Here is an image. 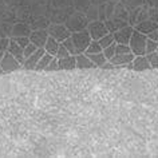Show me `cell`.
<instances>
[{
    "mask_svg": "<svg viewBox=\"0 0 158 158\" xmlns=\"http://www.w3.org/2000/svg\"><path fill=\"white\" fill-rule=\"evenodd\" d=\"M90 20L87 19L85 12H81V11H75L67 18V20L64 22V24L67 26V28L73 32H79V31L87 30Z\"/></svg>",
    "mask_w": 158,
    "mask_h": 158,
    "instance_id": "obj_1",
    "label": "cell"
},
{
    "mask_svg": "<svg viewBox=\"0 0 158 158\" xmlns=\"http://www.w3.org/2000/svg\"><path fill=\"white\" fill-rule=\"evenodd\" d=\"M146 43H148V35L134 30L133 36L129 43L130 48H131V52L135 55V56H138V55H146Z\"/></svg>",
    "mask_w": 158,
    "mask_h": 158,
    "instance_id": "obj_2",
    "label": "cell"
},
{
    "mask_svg": "<svg viewBox=\"0 0 158 158\" xmlns=\"http://www.w3.org/2000/svg\"><path fill=\"white\" fill-rule=\"evenodd\" d=\"M71 38L74 40V44L77 47L78 52L82 54V52H86L87 47L90 46L91 43V35L89 34L87 30H83V31H79V32H73L71 34Z\"/></svg>",
    "mask_w": 158,
    "mask_h": 158,
    "instance_id": "obj_3",
    "label": "cell"
},
{
    "mask_svg": "<svg viewBox=\"0 0 158 158\" xmlns=\"http://www.w3.org/2000/svg\"><path fill=\"white\" fill-rule=\"evenodd\" d=\"M47 31H48L50 36L55 38L60 43H63L67 38L71 36V31L67 28V26L64 23H51L50 27L47 28Z\"/></svg>",
    "mask_w": 158,
    "mask_h": 158,
    "instance_id": "obj_4",
    "label": "cell"
},
{
    "mask_svg": "<svg viewBox=\"0 0 158 158\" xmlns=\"http://www.w3.org/2000/svg\"><path fill=\"white\" fill-rule=\"evenodd\" d=\"M0 67L3 69L4 74H8V73H14V71L22 70L23 69V64L14 56L12 54L7 51L6 55H4V58H3V60L0 62Z\"/></svg>",
    "mask_w": 158,
    "mask_h": 158,
    "instance_id": "obj_5",
    "label": "cell"
},
{
    "mask_svg": "<svg viewBox=\"0 0 158 158\" xmlns=\"http://www.w3.org/2000/svg\"><path fill=\"white\" fill-rule=\"evenodd\" d=\"M87 31H89V34L91 35L93 40H99L101 38H103L105 35L109 34V30L106 28L105 22H102V20L90 22L87 26Z\"/></svg>",
    "mask_w": 158,
    "mask_h": 158,
    "instance_id": "obj_6",
    "label": "cell"
},
{
    "mask_svg": "<svg viewBox=\"0 0 158 158\" xmlns=\"http://www.w3.org/2000/svg\"><path fill=\"white\" fill-rule=\"evenodd\" d=\"M31 27L32 31H36V30H47L51 24V20L48 16L46 15H31V18L28 19L27 22Z\"/></svg>",
    "mask_w": 158,
    "mask_h": 158,
    "instance_id": "obj_7",
    "label": "cell"
},
{
    "mask_svg": "<svg viewBox=\"0 0 158 158\" xmlns=\"http://www.w3.org/2000/svg\"><path fill=\"white\" fill-rule=\"evenodd\" d=\"M134 26L131 24H127L126 27H122L118 31H115L113 35H114V39L118 44H129L130 43V39L133 36V32H134Z\"/></svg>",
    "mask_w": 158,
    "mask_h": 158,
    "instance_id": "obj_8",
    "label": "cell"
},
{
    "mask_svg": "<svg viewBox=\"0 0 158 158\" xmlns=\"http://www.w3.org/2000/svg\"><path fill=\"white\" fill-rule=\"evenodd\" d=\"M44 48H38L32 55H30L28 58H26V60L24 63H23V69L24 70H28V71H32L36 69V64H38V62L40 60V58L44 55Z\"/></svg>",
    "mask_w": 158,
    "mask_h": 158,
    "instance_id": "obj_9",
    "label": "cell"
},
{
    "mask_svg": "<svg viewBox=\"0 0 158 158\" xmlns=\"http://www.w3.org/2000/svg\"><path fill=\"white\" fill-rule=\"evenodd\" d=\"M48 36L50 35H48V31L47 30H36V31H32V32H31L30 40L36 47H39V48H43Z\"/></svg>",
    "mask_w": 158,
    "mask_h": 158,
    "instance_id": "obj_10",
    "label": "cell"
},
{
    "mask_svg": "<svg viewBox=\"0 0 158 158\" xmlns=\"http://www.w3.org/2000/svg\"><path fill=\"white\" fill-rule=\"evenodd\" d=\"M32 30L28 23L24 22H19L16 24H14L12 28V34H11V38H18V36H30Z\"/></svg>",
    "mask_w": 158,
    "mask_h": 158,
    "instance_id": "obj_11",
    "label": "cell"
},
{
    "mask_svg": "<svg viewBox=\"0 0 158 158\" xmlns=\"http://www.w3.org/2000/svg\"><path fill=\"white\" fill-rule=\"evenodd\" d=\"M133 70L134 71H148L152 70V64H150L149 59L146 55H138L133 60Z\"/></svg>",
    "mask_w": 158,
    "mask_h": 158,
    "instance_id": "obj_12",
    "label": "cell"
},
{
    "mask_svg": "<svg viewBox=\"0 0 158 158\" xmlns=\"http://www.w3.org/2000/svg\"><path fill=\"white\" fill-rule=\"evenodd\" d=\"M105 24H106V28L109 30V32L110 34H114L115 31H118L119 28H122V27H126L129 24V22L127 20H123V19H118V18H110L107 19V20L105 22Z\"/></svg>",
    "mask_w": 158,
    "mask_h": 158,
    "instance_id": "obj_13",
    "label": "cell"
},
{
    "mask_svg": "<svg viewBox=\"0 0 158 158\" xmlns=\"http://www.w3.org/2000/svg\"><path fill=\"white\" fill-rule=\"evenodd\" d=\"M134 28H135L137 31H139V32H142V34H145V35H149L150 32H153L154 30L158 28V23L150 20V19H146V20L135 24Z\"/></svg>",
    "mask_w": 158,
    "mask_h": 158,
    "instance_id": "obj_14",
    "label": "cell"
},
{
    "mask_svg": "<svg viewBox=\"0 0 158 158\" xmlns=\"http://www.w3.org/2000/svg\"><path fill=\"white\" fill-rule=\"evenodd\" d=\"M95 63H94L91 59L89 58L87 54L82 52V54H78L77 55V69L79 70H86V69H94Z\"/></svg>",
    "mask_w": 158,
    "mask_h": 158,
    "instance_id": "obj_15",
    "label": "cell"
},
{
    "mask_svg": "<svg viewBox=\"0 0 158 158\" xmlns=\"http://www.w3.org/2000/svg\"><path fill=\"white\" fill-rule=\"evenodd\" d=\"M77 69V55H70L67 58L59 59V70L71 71Z\"/></svg>",
    "mask_w": 158,
    "mask_h": 158,
    "instance_id": "obj_16",
    "label": "cell"
},
{
    "mask_svg": "<svg viewBox=\"0 0 158 158\" xmlns=\"http://www.w3.org/2000/svg\"><path fill=\"white\" fill-rule=\"evenodd\" d=\"M8 52L12 54L14 56L22 63V64L24 63V60H26V58H24V48L19 46L12 38H11V43H10V47H8Z\"/></svg>",
    "mask_w": 158,
    "mask_h": 158,
    "instance_id": "obj_17",
    "label": "cell"
},
{
    "mask_svg": "<svg viewBox=\"0 0 158 158\" xmlns=\"http://www.w3.org/2000/svg\"><path fill=\"white\" fill-rule=\"evenodd\" d=\"M59 47H60V42L56 40V39L52 38V36H48V39H47V42H46V44H44L43 48H44L46 52L51 54L52 56H56Z\"/></svg>",
    "mask_w": 158,
    "mask_h": 158,
    "instance_id": "obj_18",
    "label": "cell"
},
{
    "mask_svg": "<svg viewBox=\"0 0 158 158\" xmlns=\"http://www.w3.org/2000/svg\"><path fill=\"white\" fill-rule=\"evenodd\" d=\"M2 22H8V23H12V24L19 23L16 18V12H15V8L12 6H8L2 12Z\"/></svg>",
    "mask_w": 158,
    "mask_h": 158,
    "instance_id": "obj_19",
    "label": "cell"
},
{
    "mask_svg": "<svg viewBox=\"0 0 158 158\" xmlns=\"http://www.w3.org/2000/svg\"><path fill=\"white\" fill-rule=\"evenodd\" d=\"M114 18H118V19H123V20H127L129 22V10L122 4L121 2H118L115 4V8H114V14H113Z\"/></svg>",
    "mask_w": 158,
    "mask_h": 158,
    "instance_id": "obj_20",
    "label": "cell"
},
{
    "mask_svg": "<svg viewBox=\"0 0 158 158\" xmlns=\"http://www.w3.org/2000/svg\"><path fill=\"white\" fill-rule=\"evenodd\" d=\"M54 59V56L48 52H44V55L40 58V60L38 62V64H36V69H35V71H46L47 69V66L50 64V62Z\"/></svg>",
    "mask_w": 158,
    "mask_h": 158,
    "instance_id": "obj_21",
    "label": "cell"
},
{
    "mask_svg": "<svg viewBox=\"0 0 158 158\" xmlns=\"http://www.w3.org/2000/svg\"><path fill=\"white\" fill-rule=\"evenodd\" d=\"M87 55H89V58L91 59L94 63H95V66L99 67V69L105 64L106 62H107V58L105 56L103 51H102V52H98V54H87Z\"/></svg>",
    "mask_w": 158,
    "mask_h": 158,
    "instance_id": "obj_22",
    "label": "cell"
},
{
    "mask_svg": "<svg viewBox=\"0 0 158 158\" xmlns=\"http://www.w3.org/2000/svg\"><path fill=\"white\" fill-rule=\"evenodd\" d=\"M12 28L14 24L8 22H2L0 23V38H11V34H12Z\"/></svg>",
    "mask_w": 158,
    "mask_h": 158,
    "instance_id": "obj_23",
    "label": "cell"
},
{
    "mask_svg": "<svg viewBox=\"0 0 158 158\" xmlns=\"http://www.w3.org/2000/svg\"><path fill=\"white\" fill-rule=\"evenodd\" d=\"M119 2L129 11H131L134 8H138V7H142V6L146 4V0H119Z\"/></svg>",
    "mask_w": 158,
    "mask_h": 158,
    "instance_id": "obj_24",
    "label": "cell"
},
{
    "mask_svg": "<svg viewBox=\"0 0 158 158\" xmlns=\"http://www.w3.org/2000/svg\"><path fill=\"white\" fill-rule=\"evenodd\" d=\"M74 2V7L77 11H81V12H87V10L91 6V0H73Z\"/></svg>",
    "mask_w": 158,
    "mask_h": 158,
    "instance_id": "obj_25",
    "label": "cell"
},
{
    "mask_svg": "<svg viewBox=\"0 0 158 158\" xmlns=\"http://www.w3.org/2000/svg\"><path fill=\"white\" fill-rule=\"evenodd\" d=\"M86 16H87V19L90 22L99 20V11H98V6H94V4L90 6V8L87 10V12H86Z\"/></svg>",
    "mask_w": 158,
    "mask_h": 158,
    "instance_id": "obj_26",
    "label": "cell"
},
{
    "mask_svg": "<svg viewBox=\"0 0 158 158\" xmlns=\"http://www.w3.org/2000/svg\"><path fill=\"white\" fill-rule=\"evenodd\" d=\"M102 51H103V48H102V46L99 44V42L91 40V43H90V46L87 47L85 54H98V52H102Z\"/></svg>",
    "mask_w": 158,
    "mask_h": 158,
    "instance_id": "obj_27",
    "label": "cell"
},
{
    "mask_svg": "<svg viewBox=\"0 0 158 158\" xmlns=\"http://www.w3.org/2000/svg\"><path fill=\"white\" fill-rule=\"evenodd\" d=\"M98 42H99V44L102 46V48H106V47H109L110 44H113V43L115 42V39H114V35L113 34L109 32L107 35H105L103 38H101Z\"/></svg>",
    "mask_w": 158,
    "mask_h": 158,
    "instance_id": "obj_28",
    "label": "cell"
},
{
    "mask_svg": "<svg viewBox=\"0 0 158 158\" xmlns=\"http://www.w3.org/2000/svg\"><path fill=\"white\" fill-rule=\"evenodd\" d=\"M63 46L66 47L67 50H69V52L71 54V55H78L79 52H78V50H77V47H75V44H74V40H73V38H67L64 42H63Z\"/></svg>",
    "mask_w": 158,
    "mask_h": 158,
    "instance_id": "obj_29",
    "label": "cell"
},
{
    "mask_svg": "<svg viewBox=\"0 0 158 158\" xmlns=\"http://www.w3.org/2000/svg\"><path fill=\"white\" fill-rule=\"evenodd\" d=\"M103 54H105V56L107 58V60H110V59L117 54V42H114L113 44H110L109 47L103 48Z\"/></svg>",
    "mask_w": 158,
    "mask_h": 158,
    "instance_id": "obj_30",
    "label": "cell"
},
{
    "mask_svg": "<svg viewBox=\"0 0 158 158\" xmlns=\"http://www.w3.org/2000/svg\"><path fill=\"white\" fill-rule=\"evenodd\" d=\"M156 51H158V42H154L152 39L148 38V43H146V55L156 52Z\"/></svg>",
    "mask_w": 158,
    "mask_h": 158,
    "instance_id": "obj_31",
    "label": "cell"
},
{
    "mask_svg": "<svg viewBox=\"0 0 158 158\" xmlns=\"http://www.w3.org/2000/svg\"><path fill=\"white\" fill-rule=\"evenodd\" d=\"M146 56H148L150 64H152V69H158V51L152 52V54H148Z\"/></svg>",
    "mask_w": 158,
    "mask_h": 158,
    "instance_id": "obj_32",
    "label": "cell"
},
{
    "mask_svg": "<svg viewBox=\"0 0 158 158\" xmlns=\"http://www.w3.org/2000/svg\"><path fill=\"white\" fill-rule=\"evenodd\" d=\"M47 73H52V71H59V59L56 56H54V59L50 62V64L46 69Z\"/></svg>",
    "mask_w": 158,
    "mask_h": 158,
    "instance_id": "obj_33",
    "label": "cell"
},
{
    "mask_svg": "<svg viewBox=\"0 0 158 158\" xmlns=\"http://www.w3.org/2000/svg\"><path fill=\"white\" fill-rule=\"evenodd\" d=\"M12 39H14V40L16 42L20 47H23V48H26V47L31 43L30 36H18V38H12Z\"/></svg>",
    "mask_w": 158,
    "mask_h": 158,
    "instance_id": "obj_34",
    "label": "cell"
},
{
    "mask_svg": "<svg viewBox=\"0 0 158 158\" xmlns=\"http://www.w3.org/2000/svg\"><path fill=\"white\" fill-rule=\"evenodd\" d=\"M70 52H69V50L66 48L64 46H63V43H60V47H59V50H58V54H56V58L58 59H62V58H67V56H70Z\"/></svg>",
    "mask_w": 158,
    "mask_h": 158,
    "instance_id": "obj_35",
    "label": "cell"
},
{
    "mask_svg": "<svg viewBox=\"0 0 158 158\" xmlns=\"http://www.w3.org/2000/svg\"><path fill=\"white\" fill-rule=\"evenodd\" d=\"M149 19L158 23V7H149Z\"/></svg>",
    "mask_w": 158,
    "mask_h": 158,
    "instance_id": "obj_36",
    "label": "cell"
},
{
    "mask_svg": "<svg viewBox=\"0 0 158 158\" xmlns=\"http://www.w3.org/2000/svg\"><path fill=\"white\" fill-rule=\"evenodd\" d=\"M11 38H0V51H8Z\"/></svg>",
    "mask_w": 158,
    "mask_h": 158,
    "instance_id": "obj_37",
    "label": "cell"
},
{
    "mask_svg": "<svg viewBox=\"0 0 158 158\" xmlns=\"http://www.w3.org/2000/svg\"><path fill=\"white\" fill-rule=\"evenodd\" d=\"M38 48H39V47H36V46L34 44V43H30V44L24 48V58H28L30 55H32Z\"/></svg>",
    "mask_w": 158,
    "mask_h": 158,
    "instance_id": "obj_38",
    "label": "cell"
},
{
    "mask_svg": "<svg viewBox=\"0 0 158 158\" xmlns=\"http://www.w3.org/2000/svg\"><path fill=\"white\" fill-rule=\"evenodd\" d=\"M131 52V48H130L129 44H118L117 43V54H129Z\"/></svg>",
    "mask_w": 158,
    "mask_h": 158,
    "instance_id": "obj_39",
    "label": "cell"
},
{
    "mask_svg": "<svg viewBox=\"0 0 158 158\" xmlns=\"http://www.w3.org/2000/svg\"><path fill=\"white\" fill-rule=\"evenodd\" d=\"M101 69H102V70H114V69H119V67L115 66V64H114V63H111L110 60H107V62H106L103 66L101 67Z\"/></svg>",
    "mask_w": 158,
    "mask_h": 158,
    "instance_id": "obj_40",
    "label": "cell"
},
{
    "mask_svg": "<svg viewBox=\"0 0 158 158\" xmlns=\"http://www.w3.org/2000/svg\"><path fill=\"white\" fill-rule=\"evenodd\" d=\"M148 38L152 39V40H154V42H158V28L154 30L153 32H150V34L148 35Z\"/></svg>",
    "mask_w": 158,
    "mask_h": 158,
    "instance_id": "obj_41",
    "label": "cell"
},
{
    "mask_svg": "<svg viewBox=\"0 0 158 158\" xmlns=\"http://www.w3.org/2000/svg\"><path fill=\"white\" fill-rule=\"evenodd\" d=\"M146 4L149 7H158V0H146Z\"/></svg>",
    "mask_w": 158,
    "mask_h": 158,
    "instance_id": "obj_42",
    "label": "cell"
},
{
    "mask_svg": "<svg viewBox=\"0 0 158 158\" xmlns=\"http://www.w3.org/2000/svg\"><path fill=\"white\" fill-rule=\"evenodd\" d=\"M109 0H91V4L94 6H101V4H105V3H107Z\"/></svg>",
    "mask_w": 158,
    "mask_h": 158,
    "instance_id": "obj_43",
    "label": "cell"
},
{
    "mask_svg": "<svg viewBox=\"0 0 158 158\" xmlns=\"http://www.w3.org/2000/svg\"><path fill=\"white\" fill-rule=\"evenodd\" d=\"M7 51H0V62L3 60V58H4V55H6Z\"/></svg>",
    "mask_w": 158,
    "mask_h": 158,
    "instance_id": "obj_44",
    "label": "cell"
},
{
    "mask_svg": "<svg viewBox=\"0 0 158 158\" xmlns=\"http://www.w3.org/2000/svg\"><path fill=\"white\" fill-rule=\"evenodd\" d=\"M0 74H4V71H3V69L0 67Z\"/></svg>",
    "mask_w": 158,
    "mask_h": 158,
    "instance_id": "obj_45",
    "label": "cell"
},
{
    "mask_svg": "<svg viewBox=\"0 0 158 158\" xmlns=\"http://www.w3.org/2000/svg\"><path fill=\"white\" fill-rule=\"evenodd\" d=\"M113 2H119V0H113Z\"/></svg>",
    "mask_w": 158,
    "mask_h": 158,
    "instance_id": "obj_46",
    "label": "cell"
}]
</instances>
